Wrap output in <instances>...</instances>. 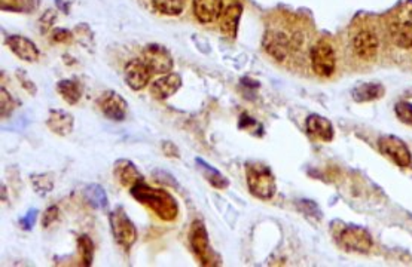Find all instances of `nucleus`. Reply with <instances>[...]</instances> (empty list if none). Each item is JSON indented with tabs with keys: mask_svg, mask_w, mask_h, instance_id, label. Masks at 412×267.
<instances>
[{
	"mask_svg": "<svg viewBox=\"0 0 412 267\" xmlns=\"http://www.w3.org/2000/svg\"><path fill=\"white\" fill-rule=\"evenodd\" d=\"M246 180L251 193L258 199L268 200L276 195V177L264 163L248 162L246 165Z\"/></svg>",
	"mask_w": 412,
	"mask_h": 267,
	"instance_id": "f03ea898",
	"label": "nucleus"
},
{
	"mask_svg": "<svg viewBox=\"0 0 412 267\" xmlns=\"http://www.w3.org/2000/svg\"><path fill=\"white\" fill-rule=\"evenodd\" d=\"M182 86V78L178 73H168L162 76L158 81L151 85V95L155 100H167L176 94Z\"/></svg>",
	"mask_w": 412,
	"mask_h": 267,
	"instance_id": "ddd939ff",
	"label": "nucleus"
},
{
	"mask_svg": "<svg viewBox=\"0 0 412 267\" xmlns=\"http://www.w3.org/2000/svg\"><path fill=\"white\" fill-rule=\"evenodd\" d=\"M243 14V6L239 4L230 5L223 11L220 17V33L227 37V39H235L237 32H239V24Z\"/></svg>",
	"mask_w": 412,
	"mask_h": 267,
	"instance_id": "a211bd4d",
	"label": "nucleus"
},
{
	"mask_svg": "<svg viewBox=\"0 0 412 267\" xmlns=\"http://www.w3.org/2000/svg\"><path fill=\"white\" fill-rule=\"evenodd\" d=\"M186 5V0H152V6L158 14L167 17L180 15Z\"/></svg>",
	"mask_w": 412,
	"mask_h": 267,
	"instance_id": "393cba45",
	"label": "nucleus"
},
{
	"mask_svg": "<svg viewBox=\"0 0 412 267\" xmlns=\"http://www.w3.org/2000/svg\"><path fill=\"white\" fill-rule=\"evenodd\" d=\"M198 168L201 170V174L204 175L206 180L210 183V186H213L218 190H223L230 186L228 178L225 177L222 172H219L216 168L211 167L206 160H203L201 158H197L195 159Z\"/></svg>",
	"mask_w": 412,
	"mask_h": 267,
	"instance_id": "aec40b11",
	"label": "nucleus"
},
{
	"mask_svg": "<svg viewBox=\"0 0 412 267\" xmlns=\"http://www.w3.org/2000/svg\"><path fill=\"white\" fill-rule=\"evenodd\" d=\"M15 74H17V78H18L21 86H22L24 89H26V91H27L30 95H36V94H37V88H36V85L33 83V81L29 79V76H27L26 71H24V70H18Z\"/></svg>",
	"mask_w": 412,
	"mask_h": 267,
	"instance_id": "7c9ffc66",
	"label": "nucleus"
},
{
	"mask_svg": "<svg viewBox=\"0 0 412 267\" xmlns=\"http://www.w3.org/2000/svg\"><path fill=\"white\" fill-rule=\"evenodd\" d=\"M5 43L8 45V48L12 50V53H14L22 61L34 62L37 58H39V49H37L36 45L30 39H27V37L11 34L6 37Z\"/></svg>",
	"mask_w": 412,
	"mask_h": 267,
	"instance_id": "f8f14e48",
	"label": "nucleus"
},
{
	"mask_svg": "<svg viewBox=\"0 0 412 267\" xmlns=\"http://www.w3.org/2000/svg\"><path fill=\"white\" fill-rule=\"evenodd\" d=\"M114 175L121 186L131 189L137 183L143 182V175L137 170L130 159H119L114 165Z\"/></svg>",
	"mask_w": 412,
	"mask_h": 267,
	"instance_id": "dca6fc26",
	"label": "nucleus"
},
{
	"mask_svg": "<svg viewBox=\"0 0 412 267\" xmlns=\"http://www.w3.org/2000/svg\"><path fill=\"white\" fill-rule=\"evenodd\" d=\"M0 106H2V118L5 119V118H8L9 114L14 111L15 109H17V106H18V103H17V100L12 97L5 88H2V91H0Z\"/></svg>",
	"mask_w": 412,
	"mask_h": 267,
	"instance_id": "cd10ccee",
	"label": "nucleus"
},
{
	"mask_svg": "<svg viewBox=\"0 0 412 267\" xmlns=\"http://www.w3.org/2000/svg\"><path fill=\"white\" fill-rule=\"evenodd\" d=\"M109 224L117 244L128 251L137 240V228L122 207L115 208L109 214Z\"/></svg>",
	"mask_w": 412,
	"mask_h": 267,
	"instance_id": "39448f33",
	"label": "nucleus"
},
{
	"mask_svg": "<svg viewBox=\"0 0 412 267\" xmlns=\"http://www.w3.org/2000/svg\"><path fill=\"white\" fill-rule=\"evenodd\" d=\"M32 184L34 192L39 196H46L54 189V175L51 172L46 174H34L32 177Z\"/></svg>",
	"mask_w": 412,
	"mask_h": 267,
	"instance_id": "a878e982",
	"label": "nucleus"
},
{
	"mask_svg": "<svg viewBox=\"0 0 412 267\" xmlns=\"http://www.w3.org/2000/svg\"><path fill=\"white\" fill-rule=\"evenodd\" d=\"M8 2V6L5 9H17L14 5L18 4V0H2V6Z\"/></svg>",
	"mask_w": 412,
	"mask_h": 267,
	"instance_id": "c9c22d12",
	"label": "nucleus"
},
{
	"mask_svg": "<svg viewBox=\"0 0 412 267\" xmlns=\"http://www.w3.org/2000/svg\"><path fill=\"white\" fill-rule=\"evenodd\" d=\"M36 220H37V210H30L26 215H24V217L20 219V227L22 228V231L29 232L33 228Z\"/></svg>",
	"mask_w": 412,
	"mask_h": 267,
	"instance_id": "72a5a7b5",
	"label": "nucleus"
},
{
	"mask_svg": "<svg viewBox=\"0 0 412 267\" xmlns=\"http://www.w3.org/2000/svg\"><path fill=\"white\" fill-rule=\"evenodd\" d=\"M55 20H57V12L53 11V9H48L39 20L41 33H46L49 29H51Z\"/></svg>",
	"mask_w": 412,
	"mask_h": 267,
	"instance_id": "c756f323",
	"label": "nucleus"
},
{
	"mask_svg": "<svg viewBox=\"0 0 412 267\" xmlns=\"http://www.w3.org/2000/svg\"><path fill=\"white\" fill-rule=\"evenodd\" d=\"M142 60L155 74H168L173 70V58L168 50L157 43L145 46Z\"/></svg>",
	"mask_w": 412,
	"mask_h": 267,
	"instance_id": "1a4fd4ad",
	"label": "nucleus"
},
{
	"mask_svg": "<svg viewBox=\"0 0 412 267\" xmlns=\"http://www.w3.org/2000/svg\"><path fill=\"white\" fill-rule=\"evenodd\" d=\"M335 240L340 248L348 252L365 254L372 248V238L364 227L348 224L340 227L335 233Z\"/></svg>",
	"mask_w": 412,
	"mask_h": 267,
	"instance_id": "20e7f679",
	"label": "nucleus"
},
{
	"mask_svg": "<svg viewBox=\"0 0 412 267\" xmlns=\"http://www.w3.org/2000/svg\"><path fill=\"white\" fill-rule=\"evenodd\" d=\"M131 196L151 210L162 221H174L179 215V205L173 195L164 189H155L143 182L130 189Z\"/></svg>",
	"mask_w": 412,
	"mask_h": 267,
	"instance_id": "f257e3e1",
	"label": "nucleus"
},
{
	"mask_svg": "<svg viewBox=\"0 0 412 267\" xmlns=\"http://www.w3.org/2000/svg\"><path fill=\"white\" fill-rule=\"evenodd\" d=\"M311 66L316 74L321 76V78H329L333 74L335 66H336V57L335 50L331 43L328 42H319L311 48L310 53Z\"/></svg>",
	"mask_w": 412,
	"mask_h": 267,
	"instance_id": "423d86ee",
	"label": "nucleus"
},
{
	"mask_svg": "<svg viewBox=\"0 0 412 267\" xmlns=\"http://www.w3.org/2000/svg\"><path fill=\"white\" fill-rule=\"evenodd\" d=\"M73 39V34L70 30L66 29H54L51 41L55 43H69Z\"/></svg>",
	"mask_w": 412,
	"mask_h": 267,
	"instance_id": "473e14b6",
	"label": "nucleus"
},
{
	"mask_svg": "<svg viewBox=\"0 0 412 267\" xmlns=\"http://www.w3.org/2000/svg\"><path fill=\"white\" fill-rule=\"evenodd\" d=\"M46 126L49 131H53L54 134L60 137H66L72 134L73 126H74V119L72 114L66 110H60V109H51L48 113V119H46Z\"/></svg>",
	"mask_w": 412,
	"mask_h": 267,
	"instance_id": "2eb2a0df",
	"label": "nucleus"
},
{
	"mask_svg": "<svg viewBox=\"0 0 412 267\" xmlns=\"http://www.w3.org/2000/svg\"><path fill=\"white\" fill-rule=\"evenodd\" d=\"M192 9L195 18L201 24L218 21L223 14V0H194Z\"/></svg>",
	"mask_w": 412,
	"mask_h": 267,
	"instance_id": "9b49d317",
	"label": "nucleus"
},
{
	"mask_svg": "<svg viewBox=\"0 0 412 267\" xmlns=\"http://www.w3.org/2000/svg\"><path fill=\"white\" fill-rule=\"evenodd\" d=\"M78 249L81 254V264L84 267H90L94 259V244L88 235H81L78 238Z\"/></svg>",
	"mask_w": 412,
	"mask_h": 267,
	"instance_id": "bb28decb",
	"label": "nucleus"
},
{
	"mask_svg": "<svg viewBox=\"0 0 412 267\" xmlns=\"http://www.w3.org/2000/svg\"><path fill=\"white\" fill-rule=\"evenodd\" d=\"M84 198L86 202H88V205L94 210H106L109 207V199L105 189L98 184L86 186Z\"/></svg>",
	"mask_w": 412,
	"mask_h": 267,
	"instance_id": "5701e85b",
	"label": "nucleus"
},
{
	"mask_svg": "<svg viewBox=\"0 0 412 267\" xmlns=\"http://www.w3.org/2000/svg\"><path fill=\"white\" fill-rule=\"evenodd\" d=\"M353 48H354V53L357 54L359 58L365 60V61H372L373 58L377 57V53H378L377 36L368 30L360 32L354 37Z\"/></svg>",
	"mask_w": 412,
	"mask_h": 267,
	"instance_id": "4468645a",
	"label": "nucleus"
},
{
	"mask_svg": "<svg viewBox=\"0 0 412 267\" xmlns=\"http://www.w3.org/2000/svg\"><path fill=\"white\" fill-rule=\"evenodd\" d=\"M378 149L384 156L390 158L396 165H399V167L402 168L411 167L412 163L411 151L401 138H397L394 135H383L378 139Z\"/></svg>",
	"mask_w": 412,
	"mask_h": 267,
	"instance_id": "0eeeda50",
	"label": "nucleus"
},
{
	"mask_svg": "<svg viewBox=\"0 0 412 267\" xmlns=\"http://www.w3.org/2000/svg\"><path fill=\"white\" fill-rule=\"evenodd\" d=\"M394 111L397 114L399 121L412 126V104L411 103H406V101H401V103L396 104Z\"/></svg>",
	"mask_w": 412,
	"mask_h": 267,
	"instance_id": "c85d7f7f",
	"label": "nucleus"
},
{
	"mask_svg": "<svg viewBox=\"0 0 412 267\" xmlns=\"http://www.w3.org/2000/svg\"><path fill=\"white\" fill-rule=\"evenodd\" d=\"M152 78V71L143 60H131L126 66V82L133 91H143Z\"/></svg>",
	"mask_w": 412,
	"mask_h": 267,
	"instance_id": "9d476101",
	"label": "nucleus"
},
{
	"mask_svg": "<svg viewBox=\"0 0 412 267\" xmlns=\"http://www.w3.org/2000/svg\"><path fill=\"white\" fill-rule=\"evenodd\" d=\"M305 126L311 135L321 139L324 143H329L333 139V126L331 121L320 116V114H310Z\"/></svg>",
	"mask_w": 412,
	"mask_h": 267,
	"instance_id": "6ab92c4d",
	"label": "nucleus"
},
{
	"mask_svg": "<svg viewBox=\"0 0 412 267\" xmlns=\"http://www.w3.org/2000/svg\"><path fill=\"white\" fill-rule=\"evenodd\" d=\"M57 93L60 94L61 98L66 101L67 104L74 106V104L79 103V100L82 97V86L77 81L65 79V81H60L57 83Z\"/></svg>",
	"mask_w": 412,
	"mask_h": 267,
	"instance_id": "412c9836",
	"label": "nucleus"
},
{
	"mask_svg": "<svg viewBox=\"0 0 412 267\" xmlns=\"http://www.w3.org/2000/svg\"><path fill=\"white\" fill-rule=\"evenodd\" d=\"M161 149H162V153H164L167 158H180L179 149L174 146V143H171V142H164L162 143Z\"/></svg>",
	"mask_w": 412,
	"mask_h": 267,
	"instance_id": "f704fd0d",
	"label": "nucleus"
},
{
	"mask_svg": "<svg viewBox=\"0 0 412 267\" xmlns=\"http://www.w3.org/2000/svg\"><path fill=\"white\" fill-rule=\"evenodd\" d=\"M384 95V88L380 83H360L353 89V98L357 103L378 100Z\"/></svg>",
	"mask_w": 412,
	"mask_h": 267,
	"instance_id": "4be33fe9",
	"label": "nucleus"
},
{
	"mask_svg": "<svg viewBox=\"0 0 412 267\" xmlns=\"http://www.w3.org/2000/svg\"><path fill=\"white\" fill-rule=\"evenodd\" d=\"M264 46L267 53L277 61H283L287 55H289V50L292 48V42L289 37H287L284 33H270L265 41Z\"/></svg>",
	"mask_w": 412,
	"mask_h": 267,
	"instance_id": "f3484780",
	"label": "nucleus"
},
{
	"mask_svg": "<svg viewBox=\"0 0 412 267\" xmlns=\"http://www.w3.org/2000/svg\"><path fill=\"white\" fill-rule=\"evenodd\" d=\"M60 217V210L58 207H49L46 208V211L44 212V217H42V227H49L51 224H54Z\"/></svg>",
	"mask_w": 412,
	"mask_h": 267,
	"instance_id": "2f4dec72",
	"label": "nucleus"
},
{
	"mask_svg": "<svg viewBox=\"0 0 412 267\" xmlns=\"http://www.w3.org/2000/svg\"><path fill=\"white\" fill-rule=\"evenodd\" d=\"M188 240H190V247L194 252V256L197 257L199 264L204 266V267H213V266L220 264L219 256L213 249H211L207 228L203 224V221L195 220L191 224Z\"/></svg>",
	"mask_w": 412,
	"mask_h": 267,
	"instance_id": "7ed1b4c3",
	"label": "nucleus"
},
{
	"mask_svg": "<svg viewBox=\"0 0 412 267\" xmlns=\"http://www.w3.org/2000/svg\"><path fill=\"white\" fill-rule=\"evenodd\" d=\"M393 42L404 49L412 48V24L411 22H397L392 25Z\"/></svg>",
	"mask_w": 412,
	"mask_h": 267,
	"instance_id": "b1692460",
	"label": "nucleus"
},
{
	"mask_svg": "<svg viewBox=\"0 0 412 267\" xmlns=\"http://www.w3.org/2000/svg\"><path fill=\"white\" fill-rule=\"evenodd\" d=\"M97 107L105 116L114 122H122L127 116V100L115 91H106L97 100Z\"/></svg>",
	"mask_w": 412,
	"mask_h": 267,
	"instance_id": "6e6552de",
	"label": "nucleus"
}]
</instances>
